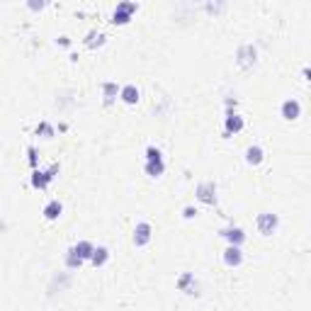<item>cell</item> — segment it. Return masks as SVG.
<instances>
[{
	"label": "cell",
	"instance_id": "cell-1",
	"mask_svg": "<svg viewBox=\"0 0 311 311\" xmlns=\"http://www.w3.org/2000/svg\"><path fill=\"white\" fill-rule=\"evenodd\" d=\"M56 173H58V166H51V168H46V170H34L32 173V188H37V190H44L51 180L56 178Z\"/></svg>",
	"mask_w": 311,
	"mask_h": 311
},
{
	"label": "cell",
	"instance_id": "cell-2",
	"mask_svg": "<svg viewBox=\"0 0 311 311\" xmlns=\"http://www.w3.org/2000/svg\"><path fill=\"white\" fill-rule=\"evenodd\" d=\"M136 12V3H119L117 10L112 12V22L114 24H127L132 20V15Z\"/></svg>",
	"mask_w": 311,
	"mask_h": 311
},
{
	"label": "cell",
	"instance_id": "cell-3",
	"mask_svg": "<svg viewBox=\"0 0 311 311\" xmlns=\"http://www.w3.org/2000/svg\"><path fill=\"white\" fill-rule=\"evenodd\" d=\"M236 58H238V66H241V68H251L258 61L256 46H253V44L238 46V54H236Z\"/></svg>",
	"mask_w": 311,
	"mask_h": 311
},
{
	"label": "cell",
	"instance_id": "cell-4",
	"mask_svg": "<svg viewBox=\"0 0 311 311\" xmlns=\"http://www.w3.org/2000/svg\"><path fill=\"white\" fill-rule=\"evenodd\" d=\"M277 214H270V211H263V214H258V231L263 233V236H270V233L277 229Z\"/></svg>",
	"mask_w": 311,
	"mask_h": 311
},
{
	"label": "cell",
	"instance_id": "cell-5",
	"mask_svg": "<svg viewBox=\"0 0 311 311\" xmlns=\"http://www.w3.org/2000/svg\"><path fill=\"white\" fill-rule=\"evenodd\" d=\"M151 224L148 222H139L136 224V229H134V245L136 248H144L148 241H151Z\"/></svg>",
	"mask_w": 311,
	"mask_h": 311
},
{
	"label": "cell",
	"instance_id": "cell-6",
	"mask_svg": "<svg viewBox=\"0 0 311 311\" xmlns=\"http://www.w3.org/2000/svg\"><path fill=\"white\" fill-rule=\"evenodd\" d=\"M197 200L204 204H216V185L214 182H200L197 185Z\"/></svg>",
	"mask_w": 311,
	"mask_h": 311
},
{
	"label": "cell",
	"instance_id": "cell-7",
	"mask_svg": "<svg viewBox=\"0 0 311 311\" xmlns=\"http://www.w3.org/2000/svg\"><path fill=\"white\" fill-rule=\"evenodd\" d=\"M224 263L229 267H238L243 263V251H241V245H229L226 251H224Z\"/></svg>",
	"mask_w": 311,
	"mask_h": 311
},
{
	"label": "cell",
	"instance_id": "cell-8",
	"mask_svg": "<svg viewBox=\"0 0 311 311\" xmlns=\"http://www.w3.org/2000/svg\"><path fill=\"white\" fill-rule=\"evenodd\" d=\"M299 114H301V105L297 100H285L282 102V117H285L287 122L299 119Z\"/></svg>",
	"mask_w": 311,
	"mask_h": 311
},
{
	"label": "cell",
	"instance_id": "cell-9",
	"mask_svg": "<svg viewBox=\"0 0 311 311\" xmlns=\"http://www.w3.org/2000/svg\"><path fill=\"white\" fill-rule=\"evenodd\" d=\"M178 287H180V292H185V294H200V292H197L200 285H197V279H195L192 272H185V275L178 279Z\"/></svg>",
	"mask_w": 311,
	"mask_h": 311
},
{
	"label": "cell",
	"instance_id": "cell-10",
	"mask_svg": "<svg viewBox=\"0 0 311 311\" xmlns=\"http://www.w3.org/2000/svg\"><path fill=\"white\" fill-rule=\"evenodd\" d=\"M222 236L229 241V245H241L245 241V233L243 229H238V226H229V229H224Z\"/></svg>",
	"mask_w": 311,
	"mask_h": 311
},
{
	"label": "cell",
	"instance_id": "cell-11",
	"mask_svg": "<svg viewBox=\"0 0 311 311\" xmlns=\"http://www.w3.org/2000/svg\"><path fill=\"white\" fill-rule=\"evenodd\" d=\"M263 158H265L263 146L253 144V146H248V148H245V161H248L251 166H260V163H263Z\"/></svg>",
	"mask_w": 311,
	"mask_h": 311
},
{
	"label": "cell",
	"instance_id": "cell-12",
	"mask_svg": "<svg viewBox=\"0 0 311 311\" xmlns=\"http://www.w3.org/2000/svg\"><path fill=\"white\" fill-rule=\"evenodd\" d=\"M42 214H44L46 222H56V219H58V216L64 214V204H61L58 200H51V202H49V204L44 207V211H42Z\"/></svg>",
	"mask_w": 311,
	"mask_h": 311
},
{
	"label": "cell",
	"instance_id": "cell-13",
	"mask_svg": "<svg viewBox=\"0 0 311 311\" xmlns=\"http://www.w3.org/2000/svg\"><path fill=\"white\" fill-rule=\"evenodd\" d=\"M119 98H122V102H127V105H136L139 102V88L136 85H124L122 90H119Z\"/></svg>",
	"mask_w": 311,
	"mask_h": 311
},
{
	"label": "cell",
	"instance_id": "cell-14",
	"mask_svg": "<svg viewBox=\"0 0 311 311\" xmlns=\"http://www.w3.org/2000/svg\"><path fill=\"white\" fill-rule=\"evenodd\" d=\"M243 129V117L241 114H229L226 117V136H231V134H236V132H241Z\"/></svg>",
	"mask_w": 311,
	"mask_h": 311
},
{
	"label": "cell",
	"instance_id": "cell-15",
	"mask_svg": "<svg viewBox=\"0 0 311 311\" xmlns=\"http://www.w3.org/2000/svg\"><path fill=\"white\" fill-rule=\"evenodd\" d=\"M163 170H166L163 158H158V161H146V175H151V178H161V175H163Z\"/></svg>",
	"mask_w": 311,
	"mask_h": 311
},
{
	"label": "cell",
	"instance_id": "cell-16",
	"mask_svg": "<svg viewBox=\"0 0 311 311\" xmlns=\"http://www.w3.org/2000/svg\"><path fill=\"white\" fill-rule=\"evenodd\" d=\"M107 258H110V251H107L105 245H98V248L92 251V256H90V263H92L95 267H100V265L107 263Z\"/></svg>",
	"mask_w": 311,
	"mask_h": 311
},
{
	"label": "cell",
	"instance_id": "cell-17",
	"mask_svg": "<svg viewBox=\"0 0 311 311\" xmlns=\"http://www.w3.org/2000/svg\"><path fill=\"white\" fill-rule=\"evenodd\" d=\"M73 251L78 253V258H80V260H90L92 251H95V245L90 243V241H78V243L73 245Z\"/></svg>",
	"mask_w": 311,
	"mask_h": 311
},
{
	"label": "cell",
	"instance_id": "cell-18",
	"mask_svg": "<svg viewBox=\"0 0 311 311\" xmlns=\"http://www.w3.org/2000/svg\"><path fill=\"white\" fill-rule=\"evenodd\" d=\"M105 32H98V29H92V32H88V37H85V44L90 46V49H95V46H102L105 44Z\"/></svg>",
	"mask_w": 311,
	"mask_h": 311
},
{
	"label": "cell",
	"instance_id": "cell-19",
	"mask_svg": "<svg viewBox=\"0 0 311 311\" xmlns=\"http://www.w3.org/2000/svg\"><path fill=\"white\" fill-rule=\"evenodd\" d=\"M102 92H105V105H110L117 98L119 88H117V83H102Z\"/></svg>",
	"mask_w": 311,
	"mask_h": 311
},
{
	"label": "cell",
	"instance_id": "cell-20",
	"mask_svg": "<svg viewBox=\"0 0 311 311\" xmlns=\"http://www.w3.org/2000/svg\"><path fill=\"white\" fill-rule=\"evenodd\" d=\"M66 265H68V267H73V270L83 265V260L78 258V253H76V251H73V245H71V248H68V251H66Z\"/></svg>",
	"mask_w": 311,
	"mask_h": 311
},
{
	"label": "cell",
	"instance_id": "cell-21",
	"mask_svg": "<svg viewBox=\"0 0 311 311\" xmlns=\"http://www.w3.org/2000/svg\"><path fill=\"white\" fill-rule=\"evenodd\" d=\"M37 134L44 136V139H51V136H54V127H51L49 122H42L39 127H37Z\"/></svg>",
	"mask_w": 311,
	"mask_h": 311
},
{
	"label": "cell",
	"instance_id": "cell-22",
	"mask_svg": "<svg viewBox=\"0 0 311 311\" xmlns=\"http://www.w3.org/2000/svg\"><path fill=\"white\" fill-rule=\"evenodd\" d=\"M56 285H58V289H66L68 285H71V277H68V275H61V279L54 277V279H51V287H49V292H51Z\"/></svg>",
	"mask_w": 311,
	"mask_h": 311
},
{
	"label": "cell",
	"instance_id": "cell-23",
	"mask_svg": "<svg viewBox=\"0 0 311 311\" xmlns=\"http://www.w3.org/2000/svg\"><path fill=\"white\" fill-rule=\"evenodd\" d=\"M158 158H163L161 151H158L156 146H148V148H146V161H158Z\"/></svg>",
	"mask_w": 311,
	"mask_h": 311
},
{
	"label": "cell",
	"instance_id": "cell-24",
	"mask_svg": "<svg viewBox=\"0 0 311 311\" xmlns=\"http://www.w3.org/2000/svg\"><path fill=\"white\" fill-rule=\"evenodd\" d=\"M27 153H29V166L37 170V148H34V146H29V148H27Z\"/></svg>",
	"mask_w": 311,
	"mask_h": 311
},
{
	"label": "cell",
	"instance_id": "cell-25",
	"mask_svg": "<svg viewBox=\"0 0 311 311\" xmlns=\"http://www.w3.org/2000/svg\"><path fill=\"white\" fill-rule=\"evenodd\" d=\"M182 216H185V219H192V216H197V209H195V207H185V209H182Z\"/></svg>",
	"mask_w": 311,
	"mask_h": 311
},
{
	"label": "cell",
	"instance_id": "cell-26",
	"mask_svg": "<svg viewBox=\"0 0 311 311\" xmlns=\"http://www.w3.org/2000/svg\"><path fill=\"white\" fill-rule=\"evenodd\" d=\"M222 8H224L222 3H219V5H211V3L207 5V10H209V12H216V10H222Z\"/></svg>",
	"mask_w": 311,
	"mask_h": 311
},
{
	"label": "cell",
	"instance_id": "cell-27",
	"mask_svg": "<svg viewBox=\"0 0 311 311\" xmlns=\"http://www.w3.org/2000/svg\"><path fill=\"white\" fill-rule=\"evenodd\" d=\"M58 44H61V46H68V44H71V39H68V37H58Z\"/></svg>",
	"mask_w": 311,
	"mask_h": 311
},
{
	"label": "cell",
	"instance_id": "cell-28",
	"mask_svg": "<svg viewBox=\"0 0 311 311\" xmlns=\"http://www.w3.org/2000/svg\"><path fill=\"white\" fill-rule=\"evenodd\" d=\"M29 8H32V10H42V8H44V3H29Z\"/></svg>",
	"mask_w": 311,
	"mask_h": 311
}]
</instances>
